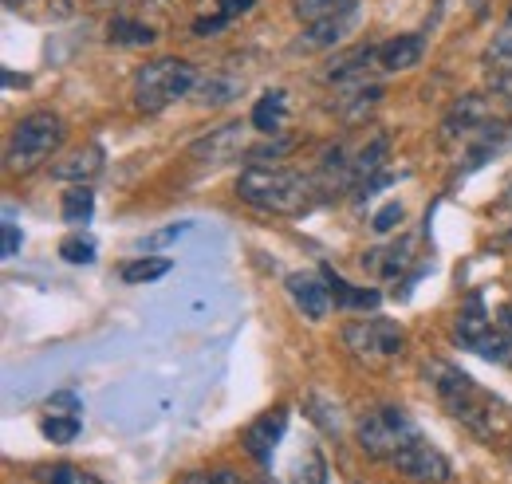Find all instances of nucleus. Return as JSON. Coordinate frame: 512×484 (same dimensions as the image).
I'll list each match as a JSON object with an SVG mask.
<instances>
[{"instance_id": "nucleus-1", "label": "nucleus", "mask_w": 512, "mask_h": 484, "mask_svg": "<svg viewBox=\"0 0 512 484\" xmlns=\"http://www.w3.org/2000/svg\"><path fill=\"white\" fill-rule=\"evenodd\" d=\"M426 382L434 386V394L442 398V406H446L449 414L457 418V422H465L473 433H481V437H493L497 433V418H501V402L497 398H489L465 370H457L453 363H426Z\"/></svg>"}, {"instance_id": "nucleus-2", "label": "nucleus", "mask_w": 512, "mask_h": 484, "mask_svg": "<svg viewBox=\"0 0 512 484\" xmlns=\"http://www.w3.org/2000/svg\"><path fill=\"white\" fill-rule=\"evenodd\" d=\"M237 197L264 213H304L316 197L312 182L284 166H249L237 178Z\"/></svg>"}, {"instance_id": "nucleus-3", "label": "nucleus", "mask_w": 512, "mask_h": 484, "mask_svg": "<svg viewBox=\"0 0 512 484\" xmlns=\"http://www.w3.org/2000/svg\"><path fill=\"white\" fill-rule=\"evenodd\" d=\"M193 83H197V71H193L190 60L162 56V60L142 63L138 75H134V107L142 115H158L170 103H178L182 95H190Z\"/></svg>"}, {"instance_id": "nucleus-4", "label": "nucleus", "mask_w": 512, "mask_h": 484, "mask_svg": "<svg viewBox=\"0 0 512 484\" xmlns=\"http://www.w3.org/2000/svg\"><path fill=\"white\" fill-rule=\"evenodd\" d=\"M64 146V119L52 111H32L12 126L8 138V170L12 174H32L40 170L56 150Z\"/></svg>"}, {"instance_id": "nucleus-5", "label": "nucleus", "mask_w": 512, "mask_h": 484, "mask_svg": "<svg viewBox=\"0 0 512 484\" xmlns=\"http://www.w3.org/2000/svg\"><path fill=\"white\" fill-rule=\"evenodd\" d=\"M355 437H359V449H363L367 457L390 465V461L418 437V425L410 422V414L398 410V406H375V410H367V414L359 418Z\"/></svg>"}, {"instance_id": "nucleus-6", "label": "nucleus", "mask_w": 512, "mask_h": 484, "mask_svg": "<svg viewBox=\"0 0 512 484\" xmlns=\"http://www.w3.org/2000/svg\"><path fill=\"white\" fill-rule=\"evenodd\" d=\"M343 343H347V351H351L359 363L379 366L402 355L406 335H402L398 323L375 315V319H355V323H347V327H343Z\"/></svg>"}, {"instance_id": "nucleus-7", "label": "nucleus", "mask_w": 512, "mask_h": 484, "mask_svg": "<svg viewBox=\"0 0 512 484\" xmlns=\"http://www.w3.org/2000/svg\"><path fill=\"white\" fill-rule=\"evenodd\" d=\"M402 477H410V481L418 484H449L453 481V465H449V457L438 449V445H430L422 433L390 461Z\"/></svg>"}, {"instance_id": "nucleus-8", "label": "nucleus", "mask_w": 512, "mask_h": 484, "mask_svg": "<svg viewBox=\"0 0 512 484\" xmlns=\"http://www.w3.org/2000/svg\"><path fill=\"white\" fill-rule=\"evenodd\" d=\"M493 103H497V99H489L485 91H469V95H461V99L449 107L446 119H442V142H446V146H453V142H469L485 122L497 119Z\"/></svg>"}, {"instance_id": "nucleus-9", "label": "nucleus", "mask_w": 512, "mask_h": 484, "mask_svg": "<svg viewBox=\"0 0 512 484\" xmlns=\"http://www.w3.org/2000/svg\"><path fill=\"white\" fill-rule=\"evenodd\" d=\"M284 429H288V410L276 406V410L260 414V418L245 429V449L253 453L260 465H272V453H276V445L284 441Z\"/></svg>"}, {"instance_id": "nucleus-10", "label": "nucleus", "mask_w": 512, "mask_h": 484, "mask_svg": "<svg viewBox=\"0 0 512 484\" xmlns=\"http://www.w3.org/2000/svg\"><path fill=\"white\" fill-rule=\"evenodd\" d=\"M512 146V119H493L485 122L469 142H465V170L485 166L489 158H497L501 150Z\"/></svg>"}, {"instance_id": "nucleus-11", "label": "nucleus", "mask_w": 512, "mask_h": 484, "mask_svg": "<svg viewBox=\"0 0 512 484\" xmlns=\"http://www.w3.org/2000/svg\"><path fill=\"white\" fill-rule=\"evenodd\" d=\"M288 296H292V303H296L312 323L327 319V311H331V288H327L323 276L292 272V276H288Z\"/></svg>"}, {"instance_id": "nucleus-12", "label": "nucleus", "mask_w": 512, "mask_h": 484, "mask_svg": "<svg viewBox=\"0 0 512 484\" xmlns=\"http://www.w3.org/2000/svg\"><path fill=\"white\" fill-rule=\"evenodd\" d=\"M103 170V146H83L75 154H67L64 162L52 166V178L71 185H91V178Z\"/></svg>"}, {"instance_id": "nucleus-13", "label": "nucleus", "mask_w": 512, "mask_h": 484, "mask_svg": "<svg viewBox=\"0 0 512 484\" xmlns=\"http://www.w3.org/2000/svg\"><path fill=\"white\" fill-rule=\"evenodd\" d=\"M489 331H493V319H489L485 303H481V296H469L465 307H461V315H457V327H453L457 343H461L465 351H477V343H481Z\"/></svg>"}, {"instance_id": "nucleus-14", "label": "nucleus", "mask_w": 512, "mask_h": 484, "mask_svg": "<svg viewBox=\"0 0 512 484\" xmlns=\"http://www.w3.org/2000/svg\"><path fill=\"white\" fill-rule=\"evenodd\" d=\"M422 52H426L422 36H394V40L379 44V67L383 71H410L422 63Z\"/></svg>"}, {"instance_id": "nucleus-15", "label": "nucleus", "mask_w": 512, "mask_h": 484, "mask_svg": "<svg viewBox=\"0 0 512 484\" xmlns=\"http://www.w3.org/2000/svg\"><path fill=\"white\" fill-rule=\"evenodd\" d=\"M323 280H327V288H331V303L335 307H343V311H375L383 296L375 292V288H355V284H347L343 276H335V272H327L323 268Z\"/></svg>"}, {"instance_id": "nucleus-16", "label": "nucleus", "mask_w": 512, "mask_h": 484, "mask_svg": "<svg viewBox=\"0 0 512 484\" xmlns=\"http://www.w3.org/2000/svg\"><path fill=\"white\" fill-rule=\"evenodd\" d=\"M371 63H379V48H351V52H343V56H335L331 67H327V83H351V79H359Z\"/></svg>"}, {"instance_id": "nucleus-17", "label": "nucleus", "mask_w": 512, "mask_h": 484, "mask_svg": "<svg viewBox=\"0 0 512 484\" xmlns=\"http://www.w3.org/2000/svg\"><path fill=\"white\" fill-rule=\"evenodd\" d=\"M288 119V91H268V95H260L253 107V126L260 134H276L280 126Z\"/></svg>"}, {"instance_id": "nucleus-18", "label": "nucleus", "mask_w": 512, "mask_h": 484, "mask_svg": "<svg viewBox=\"0 0 512 484\" xmlns=\"http://www.w3.org/2000/svg\"><path fill=\"white\" fill-rule=\"evenodd\" d=\"M359 0H296V16L304 24H320V20H351Z\"/></svg>"}, {"instance_id": "nucleus-19", "label": "nucleus", "mask_w": 512, "mask_h": 484, "mask_svg": "<svg viewBox=\"0 0 512 484\" xmlns=\"http://www.w3.org/2000/svg\"><path fill=\"white\" fill-rule=\"evenodd\" d=\"M170 268H174V264H170L166 256H138V260H127V264L119 268V276H123V284H154V280H162Z\"/></svg>"}, {"instance_id": "nucleus-20", "label": "nucleus", "mask_w": 512, "mask_h": 484, "mask_svg": "<svg viewBox=\"0 0 512 484\" xmlns=\"http://www.w3.org/2000/svg\"><path fill=\"white\" fill-rule=\"evenodd\" d=\"M111 44H123V48H146L154 44V28L142 24V20H130V16H115L111 28H107Z\"/></svg>"}, {"instance_id": "nucleus-21", "label": "nucleus", "mask_w": 512, "mask_h": 484, "mask_svg": "<svg viewBox=\"0 0 512 484\" xmlns=\"http://www.w3.org/2000/svg\"><path fill=\"white\" fill-rule=\"evenodd\" d=\"M64 221L67 225H87L91 213H95V189L91 185H71L64 189Z\"/></svg>"}, {"instance_id": "nucleus-22", "label": "nucleus", "mask_w": 512, "mask_h": 484, "mask_svg": "<svg viewBox=\"0 0 512 484\" xmlns=\"http://www.w3.org/2000/svg\"><path fill=\"white\" fill-rule=\"evenodd\" d=\"M237 146H241V126H225V130H217L213 138H205V142H197L193 146V154L201 158V154H209L213 162H225L229 154H237ZM205 158V162H209Z\"/></svg>"}, {"instance_id": "nucleus-23", "label": "nucleus", "mask_w": 512, "mask_h": 484, "mask_svg": "<svg viewBox=\"0 0 512 484\" xmlns=\"http://www.w3.org/2000/svg\"><path fill=\"white\" fill-rule=\"evenodd\" d=\"M44 437L48 441H56V445H67V441H75L79 437V414H52V418H44Z\"/></svg>"}, {"instance_id": "nucleus-24", "label": "nucleus", "mask_w": 512, "mask_h": 484, "mask_svg": "<svg viewBox=\"0 0 512 484\" xmlns=\"http://www.w3.org/2000/svg\"><path fill=\"white\" fill-rule=\"evenodd\" d=\"M60 256H64L67 264H91V260H95V241L83 237V233H71V237H64V244H60Z\"/></svg>"}, {"instance_id": "nucleus-25", "label": "nucleus", "mask_w": 512, "mask_h": 484, "mask_svg": "<svg viewBox=\"0 0 512 484\" xmlns=\"http://www.w3.org/2000/svg\"><path fill=\"white\" fill-rule=\"evenodd\" d=\"M40 481L44 484H103L99 477H91V473H83V469H75V465H48V469L40 473Z\"/></svg>"}, {"instance_id": "nucleus-26", "label": "nucleus", "mask_w": 512, "mask_h": 484, "mask_svg": "<svg viewBox=\"0 0 512 484\" xmlns=\"http://www.w3.org/2000/svg\"><path fill=\"white\" fill-rule=\"evenodd\" d=\"M241 91V83H233V79H205V103H229L233 95Z\"/></svg>"}, {"instance_id": "nucleus-27", "label": "nucleus", "mask_w": 512, "mask_h": 484, "mask_svg": "<svg viewBox=\"0 0 512 484\" xmlns=\"http://www.w3.org/2000/svg\"><path fill=\"white\" fill-rule=\"evenodd\" d=\"M182 484H249V481H241L233 469H209V473H186Z\"/></svg>"}, {"instance_id": "nucleus-28", "label": "nucleus", "mask_w": 512, "mask_h": 484, "mask_svg": "<svg viewBox=\"0 0 512 484\" xmlns=\"http://www.w3.org/2000/svg\"><path fill=\"white\" fill-rule=\"evenodd\" d=\"M398 221H402V205H398V201H390L386 209L375 213V233H390Z\"/></svg>"}, {"instance_id": "nucleus-29", "label": "nucleus", "mask_w": 512, "mask_h": 484, "mask_svg": "<svg viewBox=\"0 0 512 484\" xmlns=\"http://www.w3.org/2000/svg\"><path fill=\"white\" fill-rule=\"evenodd\" d=\"M253 4H256V0H217V12H221V16L229 20V24H233L237 16H245V12H253Z\"/></svg>"}, {"instance_id": "nucleus-30", "label": "nucleus", "mask_w": 512, "mask_h": 484, "mask_svg": "<svg viewBox=\"0 0 512 484\" xmlns=\"http://www.w3.org/2000/svg\"><path fill=\"white\" fill-rule=\"evenodd\" d=\"M225 24H229V20H225V16L217 12V16H201V20L193 24V32H197V36H217V32H221Z\"/></svg>"}, {"instance_id": "nucleus-31", "label": "nucleus", "mask_w": 512, "mask_h": 484, "mask_svg": "<svg viewBox=\"0 0 512 484\" xmlns=\"http://www.w3.org/2000/svg\"><path fill=\"white\" fill-rule=\"evenodd\" d=\"M48 410H60V414H79L83 406H79V398H75V394H52Z\"/></svg>"}, {"instance_id": "nucleus-32", "label": "nucleus", "mask_w": 512, "mask_h": 484, "mask_svg": "<svg viewBox=\"0 0 512 484\" xmlns=\"http://www.w3.org/2000/svg\"><path fill=\"white\" fill-rule=\"evenodd\" d=\"M186 229H190V225H174V229H162V233H154V237L146 241V248H162V244L178 241V237H182Z\"/></svg>"}, {"instance_id": "nucleus-33", "label": "nucleus", "mask_w": 512, "mask_h": 484, "mask_svg": "<svg viewBox=\"0 0 512 484\" xmlns=\"http://www.w3.org/2000/svg\"><path fill=\"white\" fill-rule=\"evenodd\" d=\"M20 252V229L16 221H4V256H16Z\"/></svg>"}, {"instance_id": "nucleus-34", "label": "nucleus", "mask_w": 512, "mask_h": 484, "mask_svg": "<svg viewBox=\"0 0 512 484\" xmlns=\"http://www.w3.org/2000/svg\"><path fill=\"white\" fill-rule=\"evenodd\" d=\"M505 205H512V182H509V189H505Z\"/></svg>"}, {"instance_id": "nucleus-35", "label": "nucleus", "mask_w": 512, "mask_h": 484, "mask_svg": "<svg viewBox=\"0 0 512 484\" xmlns=\"http://www.w3.org/2000/svg\"><path fill=\"white\" fill-rule=\"evenodd\" d=\"M8 4H12V8H16V4H24V0H8Z\"/></svg>"}]
</instances>
